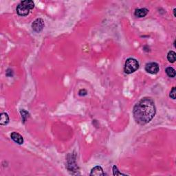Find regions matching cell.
Returning <instances> with one entry per match:
<instances>
[{
	"label": "cell",
	"mask_w": 176,
	"mask_h": 176,
	"mask_svg": "<svg viewBox=\"0 0 176 176\" xmlns=\"http://www.w3.org/2000/svg\"><path fill=\"white\" fill-rule=\"evenodd\" d=\"M156 109L151 98L145 97L135 105L133 114L135 121L140 125H146L155 116Z\"/></svg>",
	"instance_id": "6da1fadb"
},
{
	"label": "cell",
	"mask_w": 176,
	"mask_h": 176,
	"mask_svg": "<svg viewBox=\"0 0 176 176\" xmlns=\"http://www.w3.org/2000/svg\"><path fill=\"white\" fill-rule=\"evenodd\" d=\"M35 7V4L31 0H25L21 1L17 7V13L20 16H27L31 10Z\"/></svg>",
	"instance_id": "7a4b0ae2"
},
{
	"label": "cell",
	"mask_w": 176,
	"mask_h": 176,
	"mask_svg": "<svg viewBox=\"0 0 176 176\" xmlns=\"http://www.w3.org/2000/svg\"><path fill=\"white\" fill-rule=\"evenodd\" d=\"M139 68V63L136 59L133 58H129L125 64L124 71L126 74H130L135 72Z\"/></svg>",
	"instance_id": "3957f363"
},
{
	"label": "cell",
	"mask_w": 176,
	"mask_h": 176,
	"mask_svg": "<svg viewBox=\"0 0 176 176\" xmlns=\"http://www.w3.org/2000/svg\"><path fill=\"white\" fill-rule=\"evenodd\" d=\"M145 70L149 74H155L158 73L159 70H160V66H159L157 63H147L146 66H145Z\"/></svg>",
	"instance_id": "277c9868"
},
{
	"label": "cell",
	"mask_w": 176,
	"mask_h": 176,
	"mask_svg": "<svg viewBox=\"0 0 176 176\" xmlns=\"http://www.w3.org/2000/svg\"><path fill=\"white\" fill-rule=\"evenodd\" d=\"M44 27V21L42 19L38 18L36 20H35L32 24V28L33 30L36 33H39L41 31H42Z\"/></svg>",
	"instance_id": "5b68a950"
},
{
	"label": "cell",
	"mask_w": 176,
	"mask_h": 176,
	"mask_svg": "<svg viewBox=\"0 0 176 176\" xmlns=\"http://www.w3.org/2000/svg\"><path fill=\"white\" fill-rule=\"evenodd\" d=\"M11 137L13 141L19 144V145H22V144L23 143V137H22L19 133H17V132H13V133H11Z\"/></svg>",
	"instance_id": "8992f818"
},
{
	"label": "cell",
	"mask_w": 176,
	"mask_h": 176,
	"mask_svg": "<svg viewBox=\"0 0 176 176\" xmlns=\"http://www.w3.org/2000/svg\"><path fill=\"white\" fill-rule=\"evenodd\" d=\"M105 174L102 167H100V166H96V167H94L90 173V175L92 176H103Z\"/></svg>",
	"instance_id": "52a82bcc"
},
{
	"label": "cell",
	"mask_w": 176,
	"mask_h": 176,
	"mask_svg": "<svg viewBox=\"0 0 176 176\" xmlns=\"http://www.w3.org/2000/svg\"><path fill=\"white\" fill-rule=\"evenodd\" d=\"M149 13V10L147 9V8H139V9H136V11H135L134 15L135 16L137 17L142 18L145 17L146 15L148 14Z\"/></svg>",
	"instance_id": "ba28073f"
},
{
	"label": "cell",
	"mask_w": 176,
	"mask_h": 176,
	"mask_svg": "<svg viewBox=\"0 0 176 176\" xmlns=\"http://www.w3.org/2000/svg\"><path fill=\"white\" fill-rule=\"evenodd\" d=\"M9 123V116L6 113H1L0 116V125H6Z\"/></svg>",
	"instance_id": "9c48e42d"
},
{
	"label": "cell",
	"mask_w": 176,
	"mask_h": 176,
	"mask_svg": "<svg viewBox=\"0 0 176 176\" xmlns=\"http://www.w3.org/2000/svg\"><path fill=\"white\" fill-rule=\"evenodd\" d=\"M166 73H167L168 77L171 78H174L175 77V70L171 67H168L166 68L165 70Z\"/></svg>",
	"instance_id": "30bf717a"
},
{
	"label": "cell",
	"mask_w": 176,
	"mask_h": 176,
	"mask_svg": "<svg viewBox=\"0 0 176 176\" xmlns=\"http://www.w3.org/2000/svg\"><path fill=\"white\" fill-rule=\"evenodd\" d=\"M167 59L168 61L171 63H174L176 60V54L174 51L169 52L168 55H167Z\"/></svg>",
	"instance_id": "8fae6325"
},
{
	"label": "cell",
	"mask_w": 176,
	"mask_h": 176,
	"mask_svg": "<svg viewBox=\"0 0 176 176\" xmlns=\"http://www.w3.org/2000/svg\"><path fill=\"white\" fill-rule=\"evenodd\" d=\"M113 174H114V175H125V174L122 173L121 172H120L119 171H118V169L117 168V167H116V166H114L113 167Z\"/></svg>",
	"instance_id": "7c38bea8"
},
{
	"label": "cell",
	"mask_w": 176,
	"mask_h": 176,
	"mask_svg": "<svg viewBox=\"0 0 176 176\" xmlns=\"http://www.w3.org/2000/svg\"><path fill=\"white\" fill-rule=\"evenodd\" d=\"M169 96H170V97L172 99L175 100V97H176V88L175 87H173L172 88V89L171 90L170 94H169Z\"/></svg>",
	"instance_id": "4fadbf2b"
},
{
	"label": "cell",
	"mask_w": 176,
	"mask_h": 176,
	"mask_svg": "<svg viewBox=\"0 0 176 176\" xmlns=\"http://www.w3.org/2000/svg\"><path fill=\"white\" fill-rule=\"evenodd\" d=\"M21 116H22V118H23V123H24L25 121H26V118L28 117V113L26 111H25L24 109H22L21 111Z\"/></svg>",
	"instance_id": "5bb4252c"
},
{
	"label": "cell",
	"mask_w": 176,
	"mask_h": 176,
	"mask_svg": "<svg viewBox=\"0 0 176 176\" xmlns=\"http://www.w3.org/2000/svg\"><path fill=\"white\" fill-rule=\"evenodd\" d=\"M79 95H80V96H85L86 94H87V92L85 90V89H81V90L79 91Z\"/></svg>",
	"instance_id": "9a60e30c"
},
{
	"label": "cell",
	"mask_w": 176,
	"mask_h": 176,
	"mask_svg": "<svg viewBox=\"0 0 176 176\" xmlns=\"http://www.w3.org/2000/svg\"><path fill=\"white\" fill-rule=\"evenodd\" d=\"M175 11H176V9H175V8H174V9H173V15H174V17H175Z\"/></svg>",
	"instance_id": "2e32d148"
}]
</instances>
